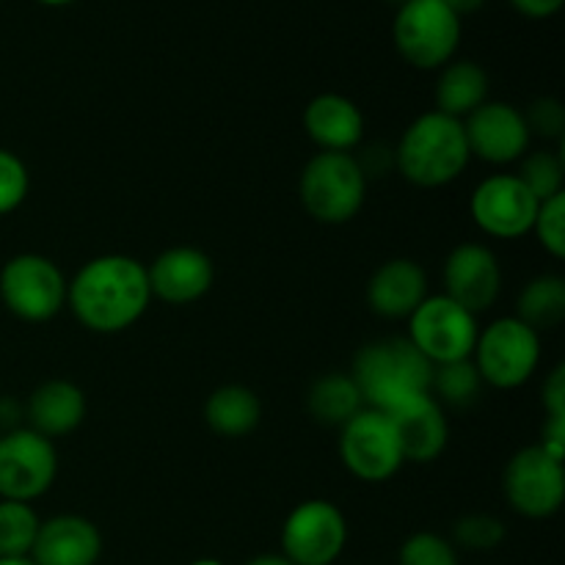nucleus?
Segmentation results:
<instances>
[{"label":"nucleus","instance_id":"obj_16","mask_svg":"<svg viewBox=\"0 0 565 565\" xmlns=\"http://www.w3.org/2000/svg\"><path fill=\"white\" fill-rule=\"evenodd\" d=\"M397 445L406 463H434L450 441V423L445 406L430 392H417L386 408Z\"/></svg>","mask_w":565,"mask_h":565},{"label":"nucleus","instance_id":"obj_19","mask_svg":"<svg viewBox=\"0 0 565 565\" xmlns=\"http://www.w3.org/2000/svg\"><path fill=\"white\" fill-rule=\"evenodd\" d=\"M428 274L417 259L392 257L381 263L367 279L370 312L384 320H408L414 309L428 298Z\"/></svg>","mask_w":565,"mask_h":565},{"label":"nucleus","instance_id":"obj_41","mask_svg":"<svg viewBox=\"0 0 565 565\" xmlns=\"http://www.w3.org/2000/svg\"><path fill=\"white\" fill-rule=\"evenodd\" d=\"M188 565H226V563L218 561V557H199V561H191Z\"/></svg>","mask_w":565,"mask_h":565},{"label":"nucleus","instance_id":"obj_33","mask_svg":"<svg viewBox=\"0 0 565 565\" xmlns=\"http://www.w3.org/2000/svg\"><path fill=\"white\" fill-rule=\"evenodd\" d=\"M530 136L546 143L565 141V108L557 97H539L524 108Z\"/></svg>","mask_w":565,"mask_h":565},{"label":"nucleus","instance_id":"obj_42","mask_svg":"<svg viewBox=\"0 0 565 565\" xmlns=\"http://www.w3.org/2000/svg\"><path fill=\"white\" fill-rule=\"evenodd\" d=\"M392 3H397V6H401V3H406V0H392Z\"/></svg>","mask_w":565,"mask_h":565},{"label":"nucleus","instance_id":"obj_25","mask_svg":"<svg viewBox=\"0 0 565 565\" xmlns=\"http://www.w3.org/2000/svg\"><path fill=\"white\" fill-rule=\"evenodd\" d=\"M516 315L530 329L550 331L565 320V279L561 274H539L519 290Z\"/></svg>","mask_w":565,"mask_h":565},{"label":"nucleus","instance_id":"obj_21","mask_svg":"<svg viewBox=\"0 0 565 565\" xmlns=\"http://www.w3.org/2000/svg\"><path fill=\"white\" fill-rule=\"evenodd\" d=\"M88 401L86 392L70 379H50L42 381L36 390L28 395L22 406L25 428L36 430L44 439L55 441L75 434L86 423Z\"/></svg>","mask_w":565,"mask_h":565},{"label":"nucleus","instance_id":"obj_40","mask_svg":"<svg viewBox=\"0 0 565 565\" xmlns=\"http://www.w3.org/2000/svg\"><path fill=\"white\" fill-rule=\"evenodd\" d=\"M36 3H42V6H50V9H61V6H70V3H75V0H36Z\"/></svg>","mask_w":565,"mask_h":565},{"label":"nucleus","instance_id":"obj_31","mask_svg":"<svg viewBox=\"0 0 565 565\" xmlns=\"http://www.w3.org/2000/svg\"><path fill=\"white\" fill-rule=\"evenodd\" d=\"M31 193V171L25 160L0 147V218L17 213Z\"/></svg>","mask_w":565,"mask_h":565},{"label":"nucleus","instance_id":"obj_24","mask_svg":"<svg viewBox=\"0 0 565 565\" xmlns=\"http://www.w3.org/2000/svg\"><path fill=\"white\" fill-rule=\"evenodd\" d=\"M307 408L315 423L340 430L348 419L362 412L364 401L351 373H323L309 386Z\"/></svg>","mask_w":565,"mask_h":565},{"label":"nucleus","instance_id":"obj_28","mask_svg":"<svg viewBox=\"0 0 565 565\" xmlns=\"http://www.w3.org/2000/svg\"><path fill=\"white\" fill-rule=\"evenodd\" d=\"M42 516L31 502L0 500V557H28Z\"/></svg>","mask_w":565,"mask_h":565},{"label":"nucleus","instance_id":"obj_15","mask_svg":"<svg viewBox=\"0 0 565 565\" xmlns=\"http://www.w3.org/2000/svg\"><path fill=\"white\" fill-rule=\"evenodd\" d=\"M441 287L445 296L467 307L480 318L489 312L502 292V265L486 243L467 241L450 248L441 265Z\"/></svg>","mask_w":565,"mask_h":565},{"label":"nucleus","instance_id":"obj_36","mask_svg":"<svg viewBox=\"0 0 565 565\" xmlns=\"http://www.w3.org/2000/svg\"><path fill=\"white\" fill-rule=\"evenodd\" d=\"M508 3L527 20H552L555 14H561L565 0H508Z\"/></svg>","mask_w":565,"mask_h":565},{"label":"nucleus","instance_id":"obj_26","mask_svg":"<svg viewBox=\"0 0 565 565\" xmlns=\"http://www.w3.org/2000/svg\"><path fill=\"white\" fill-rule=\"evenodd\" d=\"M563 143L541 149H530L522 160H519V169L513 174L524 182L530 193H533L539 202H546V199L557 196V193H565V158H563Z\"/></svg>","mask_w":565,"mask_h":565},{"label":"nucleus","instance_id":"obj_18","mask_svg":"<svg viewBox=\"0 0 565 565\" xmlns=\"http://www.w3.org/2000/svg\"><path fill=\"white\" fill-rule=\"evenodd\" d=\"M103 552V533L92 519L81 513H58L42 519L28 557L36 565H97Z\"/></svg>","mask_w":565,"mask_h":565},{"label":"nucleus","instance_id":"obj_22","mask_svg":"<svg viewBox=\"0 0 565 565\" xmlns=\"http://www.w3.org/2000/svg\"><path fill=\"white\" fill-rule=\"evenodd\" d=\"M204 423L221 439H246L263 423V401L246 384H224L204 401Z\"/></svg>","mask_w":565,"mask_h":565},{"label":"nucleus","instance_id":"obj_35","mask_svg":"<svg viewBox=\"0 0 565 565\" xmlns=\"http://www.w3.org/2000/svg\"><path fill=\"white\" fill-rule=\"evenodd\" d=\"M541 447L557 461H565V417H544L541 428Z\"/></svg>","mask_w":565,"mask_h":565},{"label":"nucleus","instance_id":"obj_3","mask_svg":"<svg viewBox=\"0 0 565 565\" xmlns=\"http://www.w3.org/2000/svg\"><path fill=\"white\" fill-rule=\"evenodd\" d=\"M351 379L362 392L364 406L386 412L408 395L430 392L434 364L408 342V337H390L359 348Z\"/></svg>","mask_w":565,"mask_h":565},{"label":"nucleus","instance_id":"obj_7","mask_svg":"<svg viewBox=\"0 0 565 565\" xmlns=\"http://www.w3.org/2000/svg\"><path fill=\"white\" fill-rule=\"evenodd\" d=\"M66 274L44 254H14L0 268V301L22 323H50L66 309Z\"/></svg>","mask_w":565,"mask_h":565},{"label":"nucleus","instance_id":"obj_4","mask_svg":"<svg viewBox=\"0 0 565 565\" xmlns=\"http://www.w3.org/2000/svg\"><path fill=\"white\" fill-rule=\"evenodd\" d=\"M367 185V174L353 152H315L298 177V199L309 218L342 226L362 213Z\"/></svg>","mask_w":565,"mask_h":565},{"label":"nucleus","instance_id":"obj_37","mask_svg":"<svg viewBox=\"0 0 565 565\" xmlns=\"http://www.w3.org/2000/svg\"><path fill=\"white\" fill-rule=\"evenodd\" d=\"M445 6H450L452 11H456L458 17H467V14H475V11H480L486 6V0H441Z\"/></svg>","mask_w":565,"mask_h":565},{"label":"nucleus","instance_id":"obj_38","mask_svg":"<svg viewBox=\"0 0 565 565\" xmlns=\"http://www.w3.org/2000/svg\"><path fill=\"white\" fill-rule=\"evenodd\" d=\"M243 565H292V563L287 561L281 552H265V555L252 557V561H246Z\"/></svg>","mask_w":565,"mask_h":565},{"label":"nucleus","instance_id":"obj_34","mask_svg":"<svg viewBox=\"0 0 565 565\" xmlns=\"http://www.w3.org/2000/svg\"><path fill=\"white\" fill-rule=\"evenodd\" d=\"M541 406L546 417H565V364H557L546 373L541 386Z\"/></svg>","mask_w":565,"mask_h":565},{"label":"nucleus","instance_id":"obj_39","mask_svg":"<svg viewBox=\"0 0 565 565\" xmlns=\"http://www.w3.org/2000/svg\"><path fill=\"white\" fill-rule=\"evenodd\" d=\"M0 565H36L31 557H0Z\"/></svg>","mask_w":565,"mask_h":565},{"label":"nucleus","instance_id":"obj_9","mask_svg":"<svg viewBox=\"0 0 565 565\" xmlns=\"http://www.w3.org/2000/svg\"><path fill=\"white\" fill-rule=\"evenodd\" d=\"M502 494L513 513L541 522L552 519L565 500V467L541 445H527L508 458L502 469Z\"/></svg>","mask_w":565,"mask_h":565},{"label":"nucleus","instance_id":"obj_10","mask_svg":"<svg viewBox=\"0 0 565 565\" xmlns=\"http://www.w3.org/2000/svg\"><path fill=\"white\" fill-rule=\"evenodd\" d=\"M58 478V447L36 430L17 425L0 434V500L36 502Z\"/></svg>","mask_w":565,"mask_h":565},{"label":"nucleus","instance_id":"obj_2","mask_svg":"<svg viewBox=\"0 0 565 565\" xmlns=\"http://www.w3.org/2000/svg\"><path fill=\"white\" fill-rule=\"evenodd\" d=\"M392 158H395L397 174L408 185L423 188V191L452 185L472 163L463 121L439 114L436 108L408 121L392 147Z\"/></svg>","mask_w":565,"mask_h":565},{"label":"nucleus","instance_id":"obj_11","mask_svg":"<svg viewBox=\"0 0 565 565\" xmlns=\"http://www.w3.org/2000/svg\"><path fill=\"white\" fill-rule=\"evenodd\" d=\"M348 519L331 500H303L281 524V555L292 565H337L348 546Z\"/></svg>","mask_w":565,"mask_h":565},{"label":"nucleus","instance_id":"obj_32","mask_svg":"<svg viewBox=\"0 0 565 565\" xmlns=\"http://www.w3.org/2000/svg\"><path fill=\"white\" fill-rule=\"evenodd\" d=\"M530 235H535L539 246L552 259L565 257V193H557V196L539 204Z\"/></svg>","mask_w":565,"mask_h":565},{"label":"nucleus","instance_id":"obj_30","mask_svg":"<svg viewBox=\"0 0 565 565\" xmlns=\"http://www.w3.org/2000/svg\"><path fill=\"white\" fill-rule=\"evenodd\" d=\"M397 565H461V557L447 535L419 530L401 544Z\"/></svg>","mask_w":565,"mask_h":565},{"label":"nucleus","instance_id":"obj_5","mask_svg":"<svg viewBox=\"0 0 565 565\" xmlns=\"http://www.w3.org/2000/svg\"><path fill=\"white\" fill-rule=\"evenodd\" d=\"M463 20L441 0H406L392 20V42L408 66L439 72L461 47Z\"/></svg>","mask_w":565,"mask_h":565},{"label":"nucleus","instance_id":"obj_1","mask_svg":"<svg viewBox=\"0 0 565 565\" xmlns=\"http://www.w3.org/2000/svg\"><path fill=\"white\" fill-rule=\"evenodd\" d=\"M152 301L147 265L130 254L86 259L66 281V309L92 334L114 337L132 329Z\"/></svg>","mask_w":565,"mask_h":565},{"label":"nucleus","instance_id":"obj_12","mask_svg":"<svg viewBox=\"0 0 565 565\" xmlns=\"http://www.w3.org/2000/svg\"><path fill=\"white\" fill-rule=\"evenodd\" d=\"M337 452L342 467L362 483H386L406 463L390 417L367 406L342 425L337 436Z\"/></svg>","mask_w":565,"mask_h":565},{"label":"nucleus","instance_id":"obj_6","mask_svg":"<svg viewBox=\"0 0 565 565\" xmlns=\"http://www.w3.org/2000/svg\"><path fill=\"white\" fill-rule=\"evenodd\" d=\"M472 362L491 390H519L539 373L541 334L516 315H502L489 326H480Z\"/></svg>","mask_w":565,"mask_h":565},{"label":"nucleus","instance_id":"obj_14","mask_svg":"<svg viewBox=\"0 0 565 565\" xmlns=\"http://www.w3.org/2000/svg\"><path fill=\"white\" fill-rule=\"evenodd\" d=\"M469 154L489 166H513L530 152V136L524 110L505 99H486L463 119Z\"/></svg>","mask_w":565,"mask_h":565},{"label":"nucleus","instance_id":"obj_20","mask_svg":"<svg viewBox=\"0 0 565 565\" xmlns=\"http://www.w3.org/2000/svg\"><path fill=\"white\" fill-rule=\"evenodd\" d=\"M301 121L318 152H356L367 130L362 108L337 92H323L309 99Z\"/></svg>","mask_w":565,"mask_h":565},{"label":"nucleus","instance_id":"obj_29","mask_svg":"<svg viewBox=\"0 0 565 565\" xmlns=\"http://www.w3.org/2000/svg\"><path fill=\"white\" fill-rule=\"evenodd\" d=\"M508 527L502 519L491 513H467L452 524L450 541L456 550L467 552H491L505 541Z\"/></svg>","mask_w":565,"mask_h":565},{"label":"nucleus","instance_id":"obj_13","mask_svg":"<svg viewBox=\"0 0 565 565\" xmlns=\"http://www.w3.org/2000/svg\"><path fill=\"white\" fill-rule=\"evenodd\" d=\"M539 199L513 171H500L475 185L469 196V218L494 241H519L533 230Z\"/></svg>","mask_w":565,"mask_h":565},{"label":"nucleus","instance_id":"obj_17","mask_svg":"<svg viewBox=\"0 0 565 565\" xmlns=\"http://www.w3.org/2000/svg\"><path fill=\"white\" fill-rule=\"evenodd\" d=\"M152 298L169 307H191L215 285V263L196 246H171L147 265Z\"/></svg>","mask_w":565,"mask_h":565},{"label":"nucleus","instance_id":"obj_23","mask_svg":"<svg viewBox=\"0 0 565 565\" xmlns=\"http://www.w3.org/2000/svg\"><path fill=\"white\" fill-rule=\"evenodd\" d=\"M489 72L478 61L452 58L450 64L441 66L439 77H436V110L463 121L489 99Z\"/></svg>","mask_w":565,"mask_h":565},{"label":"nucleus","instance_id":"obj_8","mask_svg":"<svg viewBox=\"0 0 565 565\" xmlns=\"http://www.w3.org/2000/svg\"><path fill=\"white\" fill-rule=\"evenodd\" d=\"M406 323L408 342L434 367L472 359L475 342L480 334L478 315L469 312L445 292H428V298L414 309Z\"/></svg>","mask_w":565,"mask_h":565},{"label":"nucleus","instance_id":"obj_27","mask_svg":"<svg viewBox=\"0 0 565 565\" xmlns=\"http://www.w3.org/2000/svg\"><path fill=\"white\" fill-rule=\"evenodd\" d=\"M486 384L480 379L478 367H475L472 359H463V362H450L434 367V379H430V395L441 403V406L452 408H467L472 403H478V397L483 395Z\"/></svg>","mask_w":565,"mask_h":565}]
</instances>
